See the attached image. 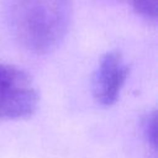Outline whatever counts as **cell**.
<instances>
[{
    "mask_svg": "<svg viewBox=\"0 0 158 158\" xmlns=\"http://www.w3.org/2000/svg\"><path fill=\"white\" fill-rule=\"evenodd\" d=\"M142 131L147 142L152 146L153 149L157 148V111H148L142 117Z\"/></svg>",
    "mask_w": 158,
    "mask_h": 158,
    "instance_id": "obj_4",
    "label": "cell"
},
{
    "mask_svg": "<svg viewBox=\"0 0 158 158\" xmlns=\"http://www.w3.org/2000/svg\"><path fill=\"white\" fill-rule=\"evenodd\" d=\"M132 9L141 16L156 20L158 14V0H127Z\"/></svg>",
    "mask_w": 158,
    "mask_h": 158,
    "instance_id": "obj_5",
    "label": "cell"
},
{
    "mask_svg": "<svg viewBox=\"0 0 158 158\" xmlns=\"http://www.w3.org/2000/svg\"><path fill=\"white\" fill-rule=\"evenodd\" d=\"M130 68L118 51L106 52L91 79V93L98 105L112 106L120 98V94L128 78Z\"/></svg>",
    "mask_w": 158,
    "mask_h": 158,
    "instance_id": "obj_3",
    "label": "cell"
},
{
    "mask_svg": "<svg viewBox=\"0 0 158 158\" xmlns=\"http://www.w3.org/2000/svg\"><path fill=\"white\" fill-rule=\"evenodd\" d=\"M72 7V0H9L10 31L26 51L51 53L68 33Z\"/></svg>",
    "mask_w": 158,
    "mask_h": 158,
    "instance_id": "obj_1",
    "label": "cell"
},
{
    "mask_svg": "<svg viewBox=\"0 0 158 158\" xmlns=\"http://www.w3.org/2000/svg\"><path fill=\"white\" fill-rule=\"evenodd\" d=\"M40 95L22 69L0 63V120H25L38 107Z\"/></svg>",
    "mask_w": 158,
    "mask_h": 158,
    "instance_id": "obj_2",
    "label": "cell"
}]
</instances>
